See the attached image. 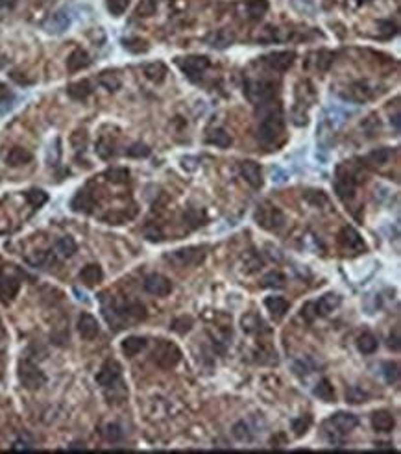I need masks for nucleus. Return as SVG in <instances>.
<instances>
[{"label": "nucleus", "mask_w": 401, "mask_h": 454, "mask_svg": "<svg viewBox=\"0 0 401 454\" xmlns=\"http://www.w3.org/2000/svg\"><path fill=\"white\" fill-rule=\"evenodd\" d=\"M102 314L115 330L128 328L129 324L146 319V308H144V304L137 302V300L128 302V304H115L113 300H109L107 306L106 304L102 306Z\"/></svg>", "instance_id": "obj_1"}, {"label": "nucleus", "mask_w": 401, "mask_h": 454, "mask_svg": "<svg viewBox=\"0 0 401 454\" xmlns=\"http://www.w3.org/2000/svg\"><path fill=\"white\" fill-rule=\"evenodd\" d=\"M165 260L172 263L178 269L183 267H190V265H198L205 260V248L204 246H187V248H180L170 254H165Z\"/></svg>", "instance_id": "obj_2"}, {"label": "nucleus", "mask_w": 401, "mask_h": 454, "mask_svg": "<svg viewBox=\"0 0 401 454\" xmlns=\"http://www.w3.org/2000/svg\"><path fill=\"white\" fill-rule=\"evenodd\" d=\"M327 424L333 428L331 436H329V441L331 443H335V441L342 443V436H346L355 428L359 424V417L355 414H348V412H337L335 416L329 417Z\"/></svg>", "instance_id": "obj_3"}, {"label": "nucleus", "mask_w": 401, "mask_h": 454, "mask_svg": "<svg viewBox=\"0 0 401 454\" xmlns=\"http://www.w3.org/2000/svg\"><path fill=\"white\" fill-rule=\"evenodd\" d=\"M96 382H98L106 391H117L119 387H124L122 382V367L117 360H107L102 369L96 375Z\"/></svg>", "instance_id": "obj_4"}, {"label": "nucleus", "mask_w": 401, "mask_h": 454, "mask_svg": "<svg viewBox=\"0 0 401 454\" xmlns=\"http://www.w3.org/2000/svg\"><path fill=\"white\" fill-rule=\"evenodd\" d=\"M255 221L261 228H265L268 232H278L279 228H283L285 224V215L279 208L276 206H270V204H263L259 206V210L255 211Z\"/></svg>", "instance_id": "obj_5"}, {"label": "nucleus", "mask_w": 401, "mask_h": 454, "mask_svg": "<svg viewBox=\"0 0 401 454\" xmlns=\"http://www.w3.org/2000/svg\"><path fill=\"white\" fill-rule=\"evenodd\" d=\"M182 360V350L170 341H159L157 349L154 350V362L161 369H172Z\"/></svg>", "instance_id": "obj_6"}, {"label": "nucleus", "mask_w": 401, "mask_h": 454, "mask_svg": "<svg viewBox=\"0 0 401 454\" xmlns=\"http://www.w3.org/2000/svg\"><path fill=\"white\" fill-rule=\"evenodd\" d=\"M19 380L21 384L26 387V389H39L41 385L46 384V377L45 373L39 369L35 363L28 362V360H23L19 363Z\"/></svg>", "instance_id": "obj_7"}, {"label": "nucleus", "mask_w": 401, "mask_h": 454, "mask_svg": "<svg viewBox=\"0 0 401 454\" xmlns=\"http://www.w3.org/2000/svg\"><path fill=\"white\" fill-rule=\"evenodd\" d=\"M339 245L344 252L349 254H361L366 250V243L363 241L361 234L353 228V226H344L339 234Z\"/></svg>", "instance_id": "obj_8"}, {"label": "nucleus", "mask_w": 401, "mask_h": 454, "mask_svg": "<svg viewBox=\"0 0 401 454\" xmlns=\"http://www.w3.org/2000/svg\"><path fill=\"white\" fill-rule=\"evenodd\" d=\"M281 134H283V117H281L279 111L278 113H270V115L261 121L259 138H261L263 143H274Z\"/></svg>", "instance_id": "obj_9"}, {"label": "nucleus", "mask_w": 401, "mask_h": 454, "mask_svg": "<svg viewBox=\"0 0 401 454\" xmlns=\"http://www.w3.org/2000/svg\"><path fill=\"white\" fill-rule=\"evenodd\" d=\"M143 289L146 293L154 295V297H167V295L172 293L174 287H172V282L167 277L154 273V275H148V277L144 278Z\"/></svg>", "instance_id": "obj_10"}, {"label": "nucleus", "mask_w": 401, "mask_h": 454, "mask_svg": "<svg viewBox=\"0 0 401 454\" xmlns=\"http://www.w3.org/2000/svg\"><path fill=\"white\" fill-rule=\"evenodd\" d=\"M19 289H21V280L19 278L0 273V302L2 304H11Z\"/></svg>", "instance_id": "obj_11"}, {"label": "nucleus", "mask_w": 401, "mask_h": 454, "mask_svg": "<svg viewBox=\"0 0 401 454\" xmlns=\"http://www.w3.org/2000/svg\"><path fill=\"white\" fill-rule=\"evenodd\" d=\"M178 63H180V67H182L183 72H185L189 78H192V80L196 76H200V74L209 67V60H207L205 56H190V58L180 60Z\"/></svg>", "instance_id": "obj_12"}, {"label": "nucleus", "mask_w": 401, "mask_h": 454, "mask_svg": "<svg viewBox=\"0 0 401 454\" xmlns=\"http://www.w3.org/2000/svg\"><path fill=\"white\" fill-rule=\"evenodd\" d=\"M370 423H371V428L375 432H383V434H386V432H392L394 426H396V419H394V416L388 412V410H377V412H373L370 417Z\"/></svg>", "instance_id": "obj_13"}, {"label": "nucleus", "mask_w": 401, "mask_h": 454, "mask_svg": "<svg viewBox=\"0 0 401 454\" xmlns=\"http://www.w3.org/2000/svg\"><path fill=\"white\" fill-rule=\"evenodd\" d=\"M78 332L84 339H94L100 332L98 321L91 314H82L78 317Z\"/></svg>", "instance_id": "obj_14"}, {"label": "nucleus", "mask_w": 401, "mask_h": 454, "mask_svg": "<svg viewBox=\"0 0 401 454\" xmlns=\"http://www.w3.org/2000/svg\"><path fill=\"white\" fill-rule=\"evenodd\" d=\"M340 295H337V293H326L324 297H320V299L314 302V308H316V315H329L331 312H335V310L340 306Z\"/></svg>", "instance_id": "obj_15"}, {"label": "nucleus", "mask_w": 401, "mask_h": 454, "mask_svg": "<svg viewBox=\"0 0 401 454\" xmlns=\"http://www.w3.org/2000/svg\"><path fill=\"white\" fill-rule=\"evenodd\" d=\"M146 345H148V339L143 338V336H129V338H126L122 341L121 349L122 352H124V356L133 358L139 352H143L144 349H146Z\"/></svg>", "instance_id": "obj_16"}, {"label": "nucleus", "mask_w": 401, "mask_h": 454, "mask_svg": "<svg viewBox=\"0 0 401 454\" xmlns=\"http://www.w3.org/2000/svg\"><path fill=\"white\" fill-rule=\"evenodd\" d=\"M102 278H104V273H102V267H100L98 263H89V265H85L84 269L80 271V280L87 287H94L96 284L102 282Z\"/></svg>", "instance_id": "obj_17"}, {"label": "nucleus", "mask_w": 401, "mask_h": 454, "mask_svg": "<svg viewBox=\"0 0 401 454\" xmlns=\"http://www.w3.org/2000/svg\"><path fill=\"white\" fill-rule=\"evenodd\" d=\"M246 95L250 100H255V102H263V100L270 99L274 95V89L270 84H265V82H253L246 87Z\"/></svg>", "instance_id": "obj_18"}, {"label": "nucleus", "mask_w": 401, "mask_h": 454, "mask_svg": "<svg viewBox=\"0 0 401 454\" xmlns=\"http://www.w3.org/2000/svg\"><path fill=\"white\" fill-rule=\"evenodd\" d=\"M241 175L251 187H261L263 178H261V167L255 162H243L241 165Z\"/></svg>", "instance_id": "obj_19"}, {"label": "nucleus", "mask_w": 401, "mask_h": 454, "mask_svg": "<svg viewBox=\"0 0 401 454\" xmlns=\"http://www.w3.org/2000/svg\"><path fill=\"white\" fill-rule=\"evenodd\" d=\"M265 306H266V310L270 312V315H272L274 319H281V317H285V314H287L288 308H290L288 300L283 299V297H266Z\"/></svg>", "instance_id": "obj_20"}, {"label": "nucleus", "mask_w": 401, "mask_h": 454, "mask_svg": "<svg viewBox=\"0 0 401 454\" xmlns=\"http://www.w3.org/2000/svg\"><path fill=\"white\" fill-rule=\"evenodd\" d=\"M89 63H91V60H89V56H87V52H85V50H82V48H76L74 52L68 56V60H67V69L70 70V72H76V70L85 69V67H87Z\"/></svg>", "instance_id": "obj_21"}, {"label": "nucleus", "mask_w": 401, "mask_h": 454, "mask_svg": "<svg viewBox=\"0 0 401 454\" xmlns=\"http://www.w3.org/2000/svg\"><path fill=\"white\" fill-rule=\"evenodd\" d=\"M377 347H379L377 338H375L373 334H370V332H363V334L357 338V349H359V352H363V354H373V352L377 350Z\"/></svg>", "instance_id": "obj_22"}, {"label": "nucleus", "mask_w": 401, "mask_h": 454, "mask_svg": "<svg viewBox=\"0 0 401 454\" xmlns=\"http://www.w3.org/2000/svg\"><path fill=\"white\" fill-rule=\"evenodd\" d=\"M294 60V54L292 52H276V54L268 56L266 63L276 70H287L290 67V63Z\"/></svg>", "instance_id": "obj_23"}, {"label": "nucleus", "mask_w": 401, "mask_h": 454, "mask_svg": "<svg viewBox=\"0 0 401 454\" xmlns=\"http://www.w3.org/2000/svg\"><path fill=\"white\" fill-rule=\"evenodd\" d=\"M94 206V200H93L91 193L87 191H80L76 193V197L72 199V210L74 211H84V213H89Z\"/></svg>", "instance_id": "obj_24"}, {"label": "nucleus", "mask_w": 401, "mask_h": 454, "mask_svg": "<svg viewBox=\"0 0 401 454\" xmlns=\"http://www.w3.org/2000/svg\"><path fill=\"white\" fill-rule=\"evenodd\" d=\"M312 393H314L320 400H324V402H335V389L327 378H322V380L314 385V391Z\"/></svg>", "instance_id": "obj_25"}, {"label": "nucleus", "mask_w": 401, "mask_h": 454, "mask_svg": "<svg viewBox=\"0 0 401 454\" xmlns=\"http://www.w3.org/2000/svg\"><path fill=\"white\" fill-rule=\"evenodd\" d=\"M30 160H31V152H28L26 148H21V146L11 148L9 154L6 156V162H8L11 167H15V165H24V163H28Z\"/></svg>", "instance_id": "obj_26"}, {"label": "nucleus", "mask_w": 401, "mask_h": 454, "mask_svg": "<svg viewBox=\"0 0 401 454\" xmlns=\"http://www.w3.org/2000/svg\"><path fill=\"white\" fill-rule=\"evenodd\" d=\"M70 26V17L65 13V11H58L56 15L50 19V23H48V32H52V34H61V32H65Z\"/></svg>", "instance_id": "obj_27"}, {"label": "nucleus", "mask_w": 401, "mask_h": 454, "mask_svg": "<svg viewBox=\"0 0 401 454\" xmlns=\"http://www.w3.org/2000/svg\"><path fill=\"white\" fill-rule=\"evenodd\" d=\"M68 95L72 97V99H76V100H84V99H87L89 95L93 93V87H91V84L87 82V80H82V82H76V84H72V85H68Z\"/></svg>", "instance_id": "obj_28"}, {"label": "nucleus", "mask_w": 401, "mask_h": 454, "mask_svg": "<svg viewBox=\"0 0 401 454\" xmlns=\"http://www.w3.org/2000/svg\"><path fill=\"white\" fill-rule=\"evenodd\" d=\"M76 250H78V245H76V241L70 236H65V238H61L58 243H56V252L61 256V258H70V256L74 254Z\"/></svg>", "instance_id": "obj_29"}, {"label": "nucleus", "mask_w": 401, "mask_h": 454, "mask_svg": "<svg viewBox=\"0 0 401 454\" xmlns=\"http://www.w3.org/2000/svg\"><path fill=\"white\" fill-rule=\"evenodd\" d=\"M310 424H312V417H310L309 414H305V416H302V417H296V419H292V432H294L296 438H302V436H305V434L309 432Z\"/></svg>", "instance_id": "obj_30"}, {"label": "nucleus", "mask_w": 401, "mask_h": 454, "mask_svg": "<svg viewBox=\"0 0 401 454\" xmlns=\"http://www.w3.org/2000/svg\"><path fill=\"white\" fill-rule=\"evenodd\" d=\"M144 74L150 78V80H154V82H161V80H165L167 67H165L161 62L150 63V65H146V67H144Z\"/></svg>", "instance_id": "obj_31"}, {"label": "nucleus", "mask_w": 401, "mask_h": 454, "mask_svg": "<svg viewBox=\"0 0 401 454\" xmlns=\"http://www.w3.org/2000/svg\"><path fill=\"white\" fill-rule=\"evenodd\" d=\"M383 377H385L386 384H396L400 380V365L396 362H385L383 363Z\"/></svg>", "instance_id": "obj_32"}, {"label": "nucleus", "mask_w": 401, "mask_h": 454, "mask_svg": "<svg viewBox=\"0 0 401 454\" xmlns=\"http://www.w3.org/2000/svg\"><path fill=\"white\" fill-rule=\"evenodd\" d=\"M102 436H104V439L109 441V443H117V441H121L124 434H122L121 424L109 423V424H106V428L102 430Z\"/></svg>", "instance_id": "obj_33"}, {"label": "nucleus", "mask_w": 401, "mask_h": 454, "mask_svg": "<svg viewBox=\"0 0 401 454\" xmlns=\"http://www.w3.org/2000/svg\"><path fill=\"white\" fill-rule=\"evenodd\" d=\"M261 285H263V287H276V289L285 287V277L281 275L279 271H272V273H268V275L263 278Z\"/></svg>", "instance_id": "obj_34"}, {"label": "nucleus", "mask_w": 401, "mask_h": 454, "mask_svg": "<svg viewBox=\"0 0 401 454\" xmlns=\"http://www.w3.org/2000/svg\"><path fill=\"white\" fill-rule=\"evenodd\" d=\"M192 324H194V321H192V317H178V319H174V323H172V330L176 332V334H180V336H185L187 332H190V328H192Z\"/></svg>", "instance_id": "obj_35"}, {"label": "nucleus", "mask_w": 401, "mask_h": 454, "mask_svg": "<svg viewBox=\"0 0 401 454\" xmlns=\"http://www.w3.org/2000/svg\"><path fill=\"white\" fill-rule=\"evenodd\" d=\"M209 143L220 146V148H226V146L231 145V136L226 130H215L209 136Z\"/></svg>", "instance_id": "obj_36"}, {"label": "nucleus", "mask_w": 401, "mask_h": 454, "mask_svg": "<svg viewBox=\"0 0 401 454\" xmlns=\"http://www.w3.org/2000/svg\"><path fill=\"white\" fill-rule=\"evenodd\" d=\"M233 436H235V439H239V441H251V430H250V426L248 424L244 423V421H239V423L235 424L233 426Z\"/></svg>", "instance_id": "obj_37"}, {"label": "nucleus", "mask_w": 401, "mask_h": 454, "mask_svg": "<svg viewBox=\"0 0 401 454\" xmlns=\"http://www.w3.org/2000/svg\"><path fill=\"white\" fill-rule=\"evenodd\" d=\"M366 399H368V393H364L363 389H361V387H357V385L349 387L348 391H346V400L351 402V404H361V402H366Z\"/></svg>", "instance_id": "obj_38"}, {"label": "nucleus", "mask_w": 401, "mask_h": 454, "mask_svg": "<svg viewBox=\"0 0 401 454\" xmlns=\"http://www.w3.org/2000/svg\"><path fill=\"white\" fill-rule=\"evenodd\" d=\"M26 199H28V202H30L31 206L39 208V206H43L46 200H48V195L45 191H41V189H31V191L26 193Z\"/></svg>", "instance_id": "obj_39"}, {"label": "nucleus", "mask_w": 401, "mask_h": 454, "mask_svg": "<svg viewBox=\"0 0 401 454\" xmlns=\"http://www.w3.org/2000/svg\"><path fill=\"white\" fill-rule=\"evenodd\" d=\"M124 46L128 48L129 52H135V54L148 50V45H146V41H143V39H124Z\"/></svg>", "instance_id": "obj_40"}, {"label": "nucleus", "mask_w": 401, "mask_h": 454, "mask_svg": "<svg viewBox=\"0 0 401 454\" xmlns=\"http://www.w3.org/2000/svg\"><path fill=\"white\" fill-rule=\"evenodd\" d=\"M368 158L371 160L373 165H385V163L390 160V150H388V148H377V150H373Z\"/></svg>", "instance_id": "obj_41"}, {"label": "nucleus", "mask_w": 401, "mask_h": 454, "mask_svg": "<svg viewBox=\"0 0 401 454\" xmlns=\"http://www.w3.org/2000/svg\"><path fill=\"white\" fill-rule=\"evenodd\" d=\"M100 84L106 85L109 91H115V89H119V87H121V80L115 76L113 72H104V74L100 76Z\"/></svg>", "instance_id": "obj_42"}, {"label": "nucleus", "mask_w": 401, "mask_h": 454, "mask_svg": "<svg viewBox=\"0 0 401 454\" xmlns=\"http://www.w3.org/2000/svg\"><path fill=\"white\" fill-rule=\"evenodd\" d=\"M107 8L113 15H121L128 8V0H107Z\"/></svg>", "instance_id": "obj_43"}, {"label": "nucleus", "mask_w": 401, "mask_h": 454, "mask_svg": "<svg viewBox=\"0 0 401 454\" xmlns=\"http://www.w3.org/2000/svg\"><path fill=\"white\" fill-rule=\"evenodd\" d=\"M231 41H233V35H231V34H227V32H218V34H216V37L213 39V43H215L213 46H218V48H222V46L229 45Z\"/></svg>", "instance_id": "obj_44"}, {"label": "nucleus", "mask_w": 401, "mask_h": 454, "mask_svg": "<svg viewBox=\"0 0 401 454\" xmlns=\"http://www.w3.org/2000/svg\"><path fill=\"white\" fill-rule=\"evenodd\" d=\"M154 9H155V0H143V2L139 4L137 13L143 17H148L150 13H154Z\"/></svg>", "instance_id": "obj_45"}, {"label": "nucleus", "mask_w": 401, "mask_h": 454, "mask_svg": "<svg viewBox=\"0 0 401 454\" xmlns=\"http://www.w3.org/2000/svg\"><path fill=\"white\" fill-rule=\"evenodd\" d=\"M128 154L133 156V158H146V156L150 154V148L144 145H133L128 150Z\"/></svg>", "instance_id": "obj_46"}, {"label": "nucleus", "mask_w": 401, "mask_h": 454, "mask_svg": "<svg viewBox=\"0 0 401 454\" xmlns=\"http://www.w3.org/2000/svg\"><path fill=\"white\" fill-rule=\"evenodd\" d=\"M107 176H109V180H113V182H126V178H128V171L126 169H111L109 173H107Z\"/></svg>", "instance_id": "obj_47"}, {"label": "nucleus", "mask_w": 401, "mask_h": 454, "mask_svg": "<svg viewBox=\"0 0 401 454\" xmlns=\"http://www.w3.org/2000/svg\"><path fill=\"white\" fill-rule=\"evenodd\" d=\"M302 317H305L309 323L312 321V319H314V317H318L316 315V308H314V302H307V304L303 306V308H302Z\"/></svg>", "instance_id": "obj_48"}, {"label": "nucleus", "mask_w": 401, "mask_h": 454, "mask_svg": "<svg viewBox=\"0 0 401 454\" xmlns=\"http://www.w3.org/2000/svg\"><path fill=\"white\" fill-rule=\"evenodd\" d=\"M388 347H390L392 350H396V352L400 350V330H398V328L394 330V336L390 334V338H388Z\"/></svg>", "instance_id": "obj_49"}, {"label": "nucleus", "mask_w": 401, "mask_h": 454, "mask_svg": "<svg viewBox=\"0 0 401 454\" xmlns=\"http://www.w3.org/2000/svg\"><path fill=\"white\" fill-rule=\"evenodd\" d=\"M85 132H76L74 136H72V145L74 146H82L85 143Z\"/></svg>", "instance_id": "obj_50"}, {"label": "nucleus", "mask_w": 401, "mask_h": 454, "mask_svg": "<svg viewBox=\"0 0 401 454\" xmlns=\"http://www.w3.org/2000/svg\"><path fill=\"white\" fill-rule=\"evenodd\" d=\"M11 99V91L8 89V85L0 84V104L2 102H6V100Z\"/></svg>", "instance_id": "obj_51"}, {"label": "nucleus", "mask_w": 401, "mask_h": 454, "mask_svg": "<svg viewBox=\"0 0 401 454\" xmlns=\"http://www.w3.org/2000/svg\"><path fill=\"white\" fill-rule=\"evenodd\" d=\"M11 80H15L17 84H23V85H28V84H31V80L30 78H24L21 72H11Z\"/></svg>", "instance_id": "obj_52"}, {"label": "nucleus", "mask_w": 401, "mask_h": 454, "mask_svg": "<svg viewBox=\"0 0 401 454\" xmlns=\"http://www.w3.org/2000/svg\"><path fill=\"white\" fill-rule=\"evenodd\" d=\"M15 2L17 0H0V6H2V8H13Z\"/></svg>", "instance_id": "obj_53"}, {"label": "nucleus", "mask_w": 401, "mask_h": 454, "mask_svg": "<svg viewBox=\"0 0 401 454\" xmlns=\"http://www.w3.org/2000/svg\"><path fill=\"white\" fill-rule=\"evenodd\" d=\"M4 65H6V62H4V58H0V69H2Z\"/></svg>", "instance_id": "obj_54"}, {"label": "nucleus", "mask_w": 401, "mask_h": 454, "mask_svg": "<svg viewBox=\"0 0 401 454\" xmlns=\"http://www.w3.org/2000/svg\"><path fill=\"white\" fill-rule=\"evenodd\" d=\"M4 336V328H2V321H0V338Z\"/></svg>", "instance_id": "obj_55"}]
</instances>
